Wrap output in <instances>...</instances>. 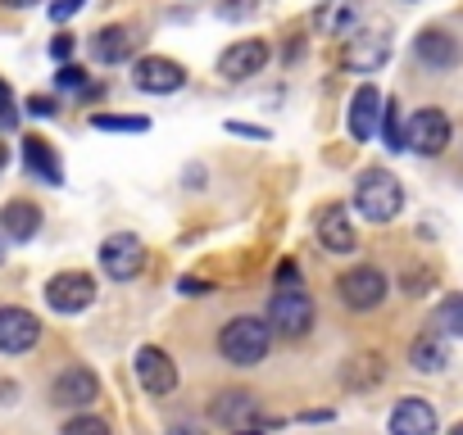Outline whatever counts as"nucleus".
<instances>
[{"label":"nucleus","instance_id":"1","mask_svg":"<svg viewBox=\"0 0 463 435\" xmlns=\"http://www.w3.org/2000/svg\"><path fill=\"white\" fill-rule=\"evenodd\" d=\"M269 345H273V327L264 318H232L222 331H218V349L232 367H255L269 358Z\"/></svg>","mask_w":463,"mask_h":435},{"label":"nucleus","instance_id":"2","mask_svg":"<svg viewBox=\"0 0 463 435\" xmlns=\"http://www.w3.org/2000/svg\"><path fill=\"white\" fill-rule=\"evenodd\" d=\"M354 208L368 218V223H391V218L404 208V190L386 168H364L354 181Z\"/></svg>","mask_w":463,"mask_h":435},{"label":"nucleus","instance_id":"3","mask_svg":"<svg viewBox=\"0 0 463 435\" xmlns=\"http://www.w3.org/2000/svg\"><path fill=\"white\" fill-rule=\"evenodd\" d=\"M386 291H391V282H386V273H377L373 264L345 268V273L336 277V295H341V304H345V309H354V313L377 309V304L386 300Z\"/></svg>","mask_w":463,"mask_h":435},{"label":"nucleus","instance_id":"4","mask_svg":"<svg viewBox=\"0 0 463 435\" xmlns=\"http://www.w3.org/2000/svg\"><path fill=\"white\" fill-rule=\"evenodd\" d=\"M269 327H273L278 336H291V340L309 336V327H314V300H309L300 286H282V291L269 300Z\"/></svg>","mask_w":463,"mask_h":435},{"label":"nucleus","instance_id":"5","mask_svg":"<svg viewBox=\"0 0 463 435\" xmlns=\"http://www.w3.org/2000/svg\"><path fill=\"white\" fill-rule=\"evenodd\" d=\"M141 264H146V245H141V236H132V232L105 236V245H100V268H105V277H114V282H132V277L141 273Z\"/></svg>","mask_w":463,"mask_h":435},{"label":"nucleus","instance_id":"6","mask_svg":"<svg viewBox=\"0 0 463 435\" xmlns=\"http://www.w3.org/2000/svg\"><path fill=\"white\" fill-rule=\"evenodd\" d=\"M132 367H137V381H141V390H146V394L164 399V394H173V390H177V363H173L159 345H141V349H137V358H132Z\"/></svg>","mask_w":463,"mask_h":435},{"label":"nucleus","instance_id":"7","mask_svg":"<svg viewBox=\"0 0 463 435\" xmlns=\"http://www.w3.org/2000/svg\"><path fill=\"white\" fill-rule=\"evenodd\" d=\"M449 145V118L440 109H418L404 123V150L413 154H440Z\"/></svg>","mask_w":463,"mask_h":435},{"label":"nucleus","instance_id":"8","mask_svg":"<svg viewBox=\"0 0 463 435\" xmlns=\"http://www.w3.org/2000/svg\"><path fill=\"white\" fill-rule=\"evenodd\" d=\"M46 304L55 313H82L96 304V282L87 273H60L46 282Z\"/></svg>","mask_w":463,"mask_h":435},{"label":"nucleus","instance_id":"9","mask_svg":"<svg viewBox=\"0 0 463 435\" xmlns=\"http://www.w3.org/2000/svg\"><path fill=\"white\" fill-rule=\"evenodd\" d=\"M182 82H186V69L173 64V60H164V55H146V60H137V69H132V87H137V91H150V96H168V91H177Z\"/></svg>","mask_w":463,"mask_h":435},{"label":"nucleus","instance_id":"10","mask_svg":"<svg viewBox=\"0 0 463 435\" xmlns=\"http://www.w3.org/2000/svg\"><path fill=\"white\" fill-rule=\"evenodd\" d=\"M42 340V322L28 309H0V354H28Z\"/></svg>","mask_w":463,"mask_h":435},{"label":"nucleus","instance_id":"11","mask_svg":"<svg viewBox=\"0 0 463 435\" xmlns=\"http://www.w3.org/2000/svg\"><path fill=\"white\" fill-rule=\"evenodd\" d=\"M264 64H269V46H264L260 37L232 42V46L218 55V73H222L227 82H246L250 73H264Z\"/></svg>","mask_w":463,"mask_h":435},{"label":"nucleus","instance_id":"12","mask_svg":"<svg viewBox=\"0 0 463 435\" xmlns=\"http://www.w3.org/2000/svg\"><path fill=\"white\" fill-rule=\"evenodd\" d=\"M314 227H318V241H323V250H332V255H354L359 236H354V223H350L345 204H323Z\"/></svg>","mask_w":463,"mask_h":435},{"label":"nucleus","instance_id":"13","mask_svg":"<svg viewBox=\"0 0 463 435\" xmlns=\"http://www.w3.org/2000/svg\"><path fill=\"white\" fill-rule=\"evenodd\" d=\"M51 399L60 408H87L91 399H100V381H96L91 367H64L51 385Z\"/></svg>","mask_w":463,"mask_h":435},{"label":"nucleus","instance_id":"14","mask_svg":"<svg viewBox=\"0 0 463 435\" xmlns=\"http://www.w3.org/2000/svg\"><path fill=\"white\" fill-rule=\"evenodd\" d=\"M382 114H386L382 91H377V87H359V91H354V100H350V114H345L350 136H354V141H373V136H377V127H382Z\"/></svg>","mask_w":463,"mask_h":435},{"label":"nucleus","instance_id":"15","mask_svg":"<svg viewBox=\"0 0 463 435\" xmlns=\"http://www.w3.org/2000/svg\"><path fill=\"white\" fill-rule=\"evenodd\" d=\"M386 426H391V435H436V408L427 399L409 394V399H400L391 408V421Z\"/></svg>","mask_w":463,"mask_h":435},{"label":"nucleus","instance_id":"16","mask_svg":"<svg viewBox=\"0 0 463 435\" xmlns=\"http://www.w3.org/2000/svg\"><path fill=\"white\" fill-rule=\"evenodd\" d=\"M413 55H418L431 73H449V69L458 64V42H454L449 32H440V28H422L418 42H413Z\"/></svg>","mask_w":463,"mask_h":435},{"label":"nucleus","instance_id":"17","mask_svg":"<svg viewBox=\"0 0 463 435\" xmlns=\"http://www.w3.org/2000/svg\"><path fill=\"white\" fill-rule=\"evenodd\" d=\"M364 19V5L359 0H323V5L314 10V23L323 37H350Z\"/></svg>","mask_w":463,"mask_h":435},{"label":"nucleus","instance_id":"18","mask_svg":"<svg viewBox=\"0 0 463 435\" xmlns=\"http://www.w3.org/2000/svg\"><path fill=\"white\" fill-rule=\"evenodd\" d=\"M42 227V208L28 204V199H10L5 208H0V232H5L10 241H33Z\"/></svg>","mask_w":463,"mask_h":435},{"label":"nucleus","instance_id":"19","mask_svg":"<svg viewBox=\"0 0 463 435\" xmlns=\"http://www.w3.org/2000/svg\"><path fill=\"white\" fill-rule=\"evenodd\" d=\"M409 363L418 372H440L449 363V345H445V331H422L413 345H409Z\"/></svg>","mask_w":463,"mask_h":435},{"label":"nucleus","instance_id":"20","mask_svg":"<svg viewBox=\"0 0 463 435\" xmlns=\"http://www.w3.org/2000/svg\"><path fill=\"white\" fill-rule=\"evenodd\" d=\"M91 55H96L100 64H123V60L132 55V32H128V28H105V32H96Z\"/></svg>","mask_w":463,"mask_h":435},{"label":"nucleus","instance_id":"21","mask_svg":"<svg viewBox=\"0 0 463 435\" xmlns=\"http://www.w3.org/2000/svg\"><path fill=\"white\" fill-rule=\"evenodd\" d=\"M382 60H386V37H382V32H368V37L350 42V51H345V64H350V69H359V73L377 69Z\"/></svg>","mask_w":463,"mask_h":435},{"label":"nucleus","instance_id":"22","mask_svg":"<svg viewBox=\"0 0 463 435\" xmlns=\"http://www.w3.org/2000/svg\"><path fill=\"white\" fill-rule=\"evenodd\" d=\"M24 163H28V172H37L42 181L60 186V163H55V154H51V145H46L42 136H28V141H24Z\"/></svg>","mask_w":463,"mask_h":435},{"label":"nucleus","instance_id":"23","mask_svg":"<svg viewBox=\"0 0 463 435\" xmlns=\"http://www.w3.org/2000/svg\"><path fill=\"white\" fill-rule=\"evenodd\" d=\"M213 417H218V421H250V417H255V394L227 390L222 399H213Z\"/></svg>","mask_w":463,"mask_h":435},{"label":"nucleus","instance_id":"24","mask_svg":"<svg viewBox=\"0 0 463 435\" xmlns=\"http://www.w3.org/2000/svg\"><path fill=\"white\" fill-rule=\"evenodd\" d=\"M436 331H445V336H463V295L440 300V309H436Z\"/></svg>","mask_w":463,"mask_h":435},{"label":"nucleus","instance_id":"25","mask_svg":"<svg viewBox=\"0 0 463 435\" xmlns=\"http://www.w3.org/2000/svg\"><path fill=\"white\" fill-rule=\"evenodd\" d=\"M382 136H386V150H404V123H400V105L395 100L382 114Z\"/></svg>","mask_w":463,"mask_h":435},{"label":"nucleus","instance_id":"26","mask_svg":"<svg viewBox=\"0 0 463 435\" xmlns=\"http://www.w3.org/2000/svg\"><path fill=\"white\" fill-rule=\"evenodd\" d=\"M91 127H96V132H146L150 118H114V114H96Z\"/></svg>","mask_w":463,"mask_h":435},{"label":"nucleus","instance_id":"27","mask_svg":"<svg viewBox=\"0 0 463 435\" xmlns=\"http://www.w3.org/2000/svg\"><path fill=\"white\" fill-rule=\"evenodd\" d=\"M60 435H109V426H105L100 417H87V412H82V417H73Z\"/></svg>","mask_w":463,"mask_h":435},{"label":"nucleus","instance_id":"28","mask_svg":"<svg viewBox=\"0 0 463 435\" xmlns=\"http://www.w3.org/2000/svg\"><path fill=\"white\" fill-rule=\"evenodd\" d=\"M55 82H60L64 91H82V87H87V73H82V69H73V64H64Z\"/></svg>","mask_w":463,"mask_h":435},{"label":"nucleus","instance_id":"29","mask_svg":"<svg viewBox=\"0 0 463 435\" xmlns=\"http://www.w3.org/2000/svg\"><path fill=\"white\" fill-rule=\"evenodd\" d=\"M82 5H87V0H55V5H51V19H55V23H64V19H73Z\"/></svg>","mask_w":463,"mask_h":435},{"label":"nucleus","instance_id":"30","mask_svg":"<svg viewBox=\"0 0 463 435\" xmlns=\"http://www.w3.org/2000/svg\"><path fill=\"white\" fill-rule=\"evenodd\" d=\"M14 123H19V114H14V105H10L5 96H0V132H10Z\"/></svg>","mask_w":463,"mask_h":435},{"label":"nucleus","instance_id":"31","mask_svg":"<svg viewBox=\"0 0 463 435\" xmlns=\"http://www.w3.org/2000/svg\"><path fill=\"white\" fill-rule=\"evenodd\" d=\"M28 109H33L37 118H51V114H55V100H46V96H33V100H28Z\"/></svg>","mask_w":463,"mask_h":435},{"label":"nucleus","instance_id":"32","mask_svg":"<svg viewBox=\"0 0 463 435\" xmlns=\"http://www.w3.org/2000/svg\"><path fill=\"white\" fill-rule=\"evenodd\" d=\"M51 55H55V60H69V55H73V37H55V42H51Z\"/></svg>","mask_w":463,"mask_h":435},{"label":"nucleus","instance_id":"33","mask_svg":"<svg viewBox=\"0 0 463 435\" xmlns=\"http://www.w3.org/2000/svg\"><path fill=\"white\" fill-rule=\"evenodd\" d=\"M227 127L237 132V136H260V141L269 136V127H250V123H227Z\"/></svg>","mask_w":463,"mask_h":435},{"label":"nucleus","instance_id":"34","mask_svg":"<svg viewBox=\"0 0 463 435\" xmlns=\"http://www.w3.org/2000/svg\"><path fill=\"white\" fill-rule=\"evenodd\" d=\"M177 291H182V295H204V282H195V277H182V282H177Z\"/></svg>","mask_w":463,"mask_h":435},{"label":"nucleus","instance_id":"35","mask_svg":"<svg viewBox=\"0 0 463 435\" xmlns=\"http://www.w3.org/2000/svg\"><path fill=\"white\" fill-rule=\"evenodd\" d=\"M10 10H28V5H37V0H5Z\"/></svg>","mask_w":463,"mask_h":435},{"label":"nucleus","instance_id":"36","mask_svg":"<svg viewBox=\"0 0 463 435\" xmlns=\"http://www.w3.org/2000/svg\"><path fill=\"white\" fill-rule=\"evenodd\" d=\"M168 435H200V430H195V426H173Z\"/></svg>","mask_w":463,"mask_h":435},{"label":"nucleus","instance_id":"37","mask_svg":"<svg viewBox=\"0 0 463 435\" xmlns=\"http://www.w3.org/2000/svg\"><path fill=\"white\" fill-rule=\"evenodd\" d=\"M5 163H10V150H5V145H0V168H5Z\"/></svg>","mask_w":463,"mask_h":435},{"label":"nucleus","instance_id":"38","mask_svg":"<svg viewBox=\"0 0 463 435\" xmlns=\"http://www.w3.org/2000/svg\"><path fill=\"white\" fill-rule=\"evenodd\" d=\"M449 435H463V421H458V426H454V430H449Z\"/></svg>","mask_w":463,"mask_h":435},{"label":"nucleus","instance_id":"39","mask_svg":"<svg viewBox=\"0 0 463 435\" xmlns=\"http://www.w3.org/2000/svg\"><path fill=\"white\" fill-rule=\"evenodd\" d=\"M237 435H260V430H237Z\"/></svg>","mask_w":463,"mask_h":435}]
</instances>
